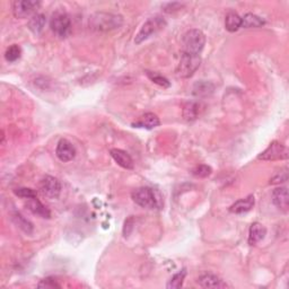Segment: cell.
I'll use <instances>...</instances> for the list:
<instances>
[{
    "instance_id": "1",
    "label": "cell",
    "mask_w": 289,
    "mask_h": 289,
    "mask_svg": "<svg viewBox=\"0 0 289 289\" xmlns=\"http://www.w3.org/2000/svg\"><path fill=\"white\" fill-rule=\"evenodd\" d=\"M122 24H124L122 16L111 12H96L90 18V28L98 32H110L119 28Z\"/></svg>"
},
{
    "instance_id": "2",
    "label": "cell",
    "mask_w": 289,
    "mask_h": 289,
    "mask_svg": "<svg viewBox=\"0 0 289 289\" xmlns=\"http://www.w3.org/2000/svg\"><path fill=\"white\" fill-rule=\"evenodd\" d=\"M183 54H200L206 44V36L200 30H190L183 35Z\"/></svg>"
},
{
    "instance_id": "3",
    "label": "cell",
    "mask_w": 289,
    "mask_h": 289,
    "mask_svg": "<svg viewBox=\"0 0 289 289\" xmlns=\"http://www.w3.org/2000/svg\"><path fill=\"white\" fill-rule=\"evenodd\" d=\"M131 198H132L136 204L142 208L155 209L160 208V204L158 202L160 199L157 198L155 190H152V188L148 186H142L136 189L132 192V194H131Z\"/></svg>"
},
{
    "instance_id": "4",
    "label": "cell",
    "mask_w": 289,
    "mask_h": 289,
    "mask_svg": "<svg viewBox=\"0 0 289 289\" xmlns=\"http://www.w3.org/2000/svg\"><path fill=\"white\" fill-rule=\"evenodd\" d=\"M201 64L200 54H182L176 68V75L181 78H190L194 75Z\"/></svg>"
},
{
    "instance_id": "5",
    "label": "cell",
    "mask_w": 289,
    "mask_h": 289,
    "mask_svg": "<svg viewBox=\"0 0 289 289\" xmlns=\"http://www.w3.org/2000/svg\"><path fill=\"white\" fill-rule=\"evenodd\" d=\"M50 26L52 32L60 38H66L72 32V22L69 16L62 10L56 12L52 15Z\"/></svg>"
},
{
    "instance_id": "6",
    "label": "cell",
    "mask_w": 289,
    "mask_h": 289,
    "mask_svg": "<svg viewBox=\"0 0 289 289\" xmlns=\"http://www.w3.org/2000/svg\"><path fill=\"white\" fill-rule=\"evenodd\" d=\"M165 25H166V22L162 18V17L156 16V17H152V18H150L142 26V28H140L138 34L136 35L134 43L136 44H140L142 42L146 41L147 38H150L152 34H156L158 30L164 28Z\"/></svg>"
},
{
    "instance_id": "7",
    "label": "cell",
    "mask_w": 289,
    "mask_h": 289,
    "mask_svg": "<svg viewBox=\"0 0 289 289\" xmlns=\"http://www.w3.org/2000/svg\"><path fill=\"white\" fill-rule=\"evenodd\" d=\"M288 158L287 147L279 142H272L264 152L258 156L260 160H280Z\"/></svg>"
},
{
    "instance_id": "8",
    "label": "cell",
    "mask_w": 289,
    "mask_h": 289,
    "mask_svg": "<svg viewBox=\"0 0 289 289\" xmlns=\"http://www.w3.org/2000/svg\"><path fill=\"white\" fill-rule=\"evenodd\" d=\"M41 6L40 2L34 0H20L12 4V12L16 18H26L34 14L38 7Z\"/></svg>"
},
{
    "instance_id": "9",
    "label": "cell",
    "mask_w": 289,
    "mask_h": 289,
    "mask_svg": "<svg viewBox=\"0 0 289 289\" xmlns=\"http://www.w3.org/2000/svg\"><path fill=\"white\" fill-rule=\"evenodd\" d=\"M40 190L46 198L56 199L61 192V183L56 178L46 175L41 180Z\"/></svg>"
},
{
    "instance_id": "10",
    "label": "cell",
    "mask_w": 289,
    "mask_h": 289,
    "mask_svg": "<svg viewBox=\"0 0 289 289\" xmlns=\"http://www.w3.org/2000/svg\"><path fill=\"white\" fill-rule=\"evenodd\" d=\"M56 155L58 158L64 162V163H67V162L72 160L76 156V150L75 147L72 146V144L67 139H61L60 142L56 144Z\"/></svg>"
},
{
    "instance_id": "11",
    "label": "cell",
    "mask_w": 289,
    "mask_h": 289,
    "mask_svg": "<svg viewBox=\"0 0 289 289\" xmlns=\"http://www.w3.org/2000/svg\"><path fill=\"white\" fill-rule=\"evenodd\" d=\"M256 204V199L254 196H248L246 198L240 199L238 201H236L235 204L230 206V212L232 214H242L245 212H248L253 207H254Z\"/></svg>"
},
{
    "instance_id": "12",
    "label": "cell",
    "mask_w": 289,
    "mask_h": 289,
    "mask_svg": "<svg viewBox=\"0 0 289 289\" xmlns=\"http://www.w3.org/2000/svg\"><path fill=\"white\" fill-rule=\"evenodd\" d=\"M272 201L276 207L286 212L289 208L287 188H277V189H274L272 192Z\"/></svg>"
},
{
    "instance_id": "13",
    "label": "cell",
    "mask_w": 289,
    "mask_h": 289,
    "mask_svg": "<svg viewBox=\"0 0 289 289\" xmlns=\"http://www.w3.org/2000/svg\"><path fill=\"white\" fill-rule=\"evenodd\" d=\"M110 154L112 156V158L116 162V164L120 165L121 168H124L126 170L134 168V160L126 152L118 150V148H113V150H110Z\"/></svg>"
},
{
    "instance_id": "14",
    "label": "cell",
    "mask_w": 289,
    "mask_h": 289,
    "mask_svg": "<svg viewBox=\"0 0 289 289\" xmlns=\"http://www.w3.org/2000/svg\"><path fill=\"white\" fill-rule=\"evenodd\" d=\"M160 124V118L154 113H146L139 118L138 121L132 124L134 128H144V129H154Z\"/></svg>"
},
{
    "instance_id": "15",
    "label": "cell",
    "mask_w": 289,
    "mask_h": 289,
    "mask_svg": "<svg viewBox=\"0 0 289 289\" xmlns=\"http://www.w3.org/2000/svg\"><path fill=\"white\" fill-rule=\"evenodd\" d=\"M199 284L202 288H226L228 287L227 284L224 282V280H222L217 276L212 274H204L201 276L198 279Z\"/></svg>"
},
{
    "instance_id": "16",
    "label": "cell",
    "mask_w": 289,
    "mask_h": 289,
    "mask_svg": "<svg viewBox=\"0 0 289 289\" xmlns=\"http://www.w3.org/2000/svg\"><path fill=\"white\" fill-rule=\"evenodd\" d=\"M266 234V230L264 225L260 224V222H253L248 232V244L256 245V243H259L260 240L264 238Z\"/></svg>"
},
{
    "instance_id": "17",
    "label": "cell",
    "mask_w": 289,
    "mask_h": 289,
    "mask_svg": "<svg viewBox=\"0 0 289 289\" xmlns=\"http://www.w3.org/2000/svg\"><path fill=\"white\" fill-rule=\"evenodd\" d=\"M26 206H28V208L30 212L36 214V216H38V217H41V218H50L51 217L50 210L48 209L46 206L43 204L40 200H38L36 198L28 199Z\"/></svg>"
},
{
    "instance_id": "18",
    "label": "cell",
    "mask_w": 289,
    "mask_h": 289,
    "mask_svg": "<svg viewBox=\"0 0 289 289\" xmlns=\"http://www.w3.org/2000/svg\"><path fill=\"white\" fill-rule=\"evenodd\" d=\"M240 25H242V17H240L238 12H230L228 14L226 15L225 28L228 32H236L238 28H240Z\"/></svg>"
},
{
    "instance_id": "19",
    "label": "cell",
    "mask_w": 289,
    "mask_h": 289,
    "mask_svg": "<svg viewBox=\"0 0 289 289\" xmlns=\"http://www.w3.org/2000/svg\"><path fill=\"white\" fill-rule=\"evenodd\" d=\"M264 25V20L259 17L258 15L252 14V12H248V14L244 15L242 17V25L240 28H261V26Z\"/></svg>"
},
{
    "instance_id": "20",
    "label": "cell",
    "mask_w": 289,
    "mask_h": 289,
    "mask_svg": "<svg viewBox=\"0 0 289 289\" xmlns=\"http://www.w3.org/2000/svg\"><path fill=\"white\" fill-rule=\"evenodd\" d=\"M46 16L43 14H35L28 20V28L34 34H40L46 26Z\"/></svg>"
},
{
    "instance_id": "21",
    "label": "cell",
    "mask_w": 289,
    "mask_h": 289,
    "mask_svg": "<svg viewBox=\"0 0 289 289\" xmlns=\"http://www.w3.org/2000/svg\"><path fill=\"white\" fill-rule=\"evenodd\" d=\"M214 90V87L212 82L201 80L194 85V94L196 96H199V98H204V96H209L210 94H212Z\"/></svg>"
},
{
    "instance_id": "22",
    "label": "cell",
    "mask_w": 289,
    "mask_h": 289,
    "mask_svg": "<svg viewBox=\"0 0 289 289\" xmlns=\"http://www.w3.org/2000/svg\"><path fill=\"white\" fill-rule=\"evenodd\" d=\"M199 108H200V105L198 103H194V102H189L184 105V108H183V118L186 121H194L196 120V118L199 116Z\"/></svg>"
},
{
    "instance_id": "23",
    "label": "cell",
    "mask_w": 289,
    "mask_h": 289,
    "mask_svg": "<svg viewBox=\"0 0 289 289\" xmlns=\"http://www.w3.org/2000/svg\"><path fill=\"white\" fill-rule=\"evenodd\" d=\"M12 220L17 226L20 227L22 230L25 232V233L30 234L33 232V225L30 224V222L23 216V214H20V212H14V214H12Z\"/></svg>"
},
{
    "instance_id": "24",
    "label": "cell",
    "mask_w": 289,
    "mask_h": 289,
    "mask_svg": "<svg viewBox=\"0 0 289 289\" xmlns=\"http://www.w3.org/2000/svg\"><path fill=\"white\" fill-rule=\"evenodd\" d=\"M186 276V269H182L181 271H178V274H175L172 278H170V282H168V289H178L181 288L183 282H184V278Z\"/></svg>"
},
{
    "instance_id": "25",
    "label": "cell",
    "mask_w": 289,
    "mask_h": 289,
    "mask_svg": "<svg viewBox=\"0 0 289 289\" xmlns=\"http://www.w3.org/2000/svg\"><path fill=\"white\" fill-rule=\"evenodd\" d=\"M146 74H147L148 78H150V80L154 82V84H157L162 87H164V88H168V87L170 86V82H168V80H166L165 77L160 75V74L154 72H148V70L146 72Z\"/></svg>"
},
{
    "instance_id": "26",
    "label": "cell",
    "mask_w": 289,
    "mask_h": 289,
    "mask_svg": "<svg viewBox=\"0 0 289 289\" xmlns=\"http://www.w3.org/2000/svg\"><path fill=\"white\" fill-rule=\"evenodd\" d=\"M20 54H22V50L20 48L14 44L8 48L5 52V59L8 61V62H15L16 60H18L20 58Z\"/></svg>"
},
{
    "instance_id": "27",
    "label": "cell",
    "mask_w": 289,
    "mask_h": 289,
    "mask_svg": "<svg viewBox=\"0 0 289 289\" xmlns=\"http://www.w3.org/2000/svg\"><path fill=\"white\" fill-rule=\"evenodd\" d=\"M14 194L16 196H20V198H25V199H32V198H36L38 192L30 189V188H18V189L14 190Z\"/></svg>"
},
{
    "instance_id": "28",
    "label": "cell",
    "mask_w": 289,
    "mask_h": 289,
    "mask_svg": "<svg viewBox=\"0 0 289 289\" xmlns=\"http://www.w3.org/2000/svg\"><path fill=\"white\" fill-rule=\"evenodd\" d=\"M212 173V170L208 165H198L192 170V174L196 178H208Z\"/></svg>"
},
{
    "instance_id": "29",
    "label": "cell",
    "mask_w": 289,
    "mask_h": 289,
    "mask_svg": "<svg viewBox=\"0 0 289 289\" xmlns=\"http://www.w3.org/2000/svg\"><path fill=\"white\" fill-rule=\"evenodd\" d=\"M288 180V173L287 168H284V170H280L270 180V184H279V183H284Z\"/></svg>"
},
{
    "instance_id": "30",
    "label": "cell",
    "mask_w": 289,
    "mask_h": 289,
    "mask_svg": "<svg viewBox=\"0 0 289 289\" xmlns=\"http://www.w3.org/2000/svg\"><path fill=\"white\" fill-rule=\"evenodd\" d=\"M38 288H50V289H54V288H60V284L56 282V280L54 278H46L41 280L40 282L38 284Z\"/></svg>"
}]
</instances>
